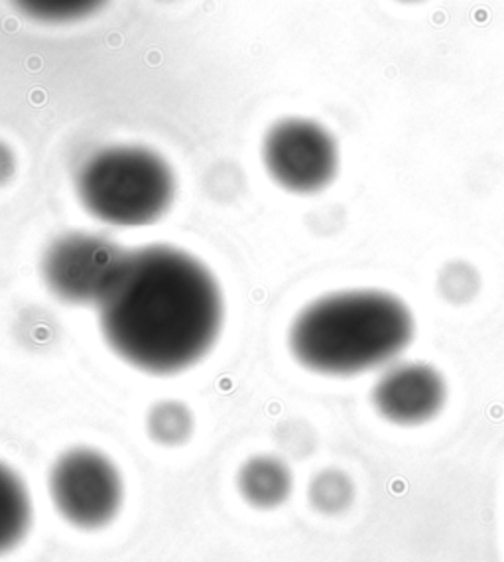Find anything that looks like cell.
<instances>
[{"label":"cell","mask_w":504,"mask_h":562,"mask_svg":"<svg viewBox=\"0 0 504 562\" xmlns=\"http://www.w3.org/2000/svg\"><path fill=\"white\" fill-rule=\"evenodd\" d=\"M351 487L340 472H323L311 484V499L323 512H337L350 502Z\"/></svg>","instance_id":"12"},{"label":"cell","mask_w":504,"mask_h":562,"mask_svg":"<svg viewBox=\"0 0 504 562\" xmlns=\"http://www.w3.org/2000/svg\"><path fill=\"white\" fill-rule=\"evenodd\" d=\"M398 2H406V4H414V2H420V0H398Z\"/></svg>","instance_id":"15"},{"label":"cell","mask_w":504,"mask_h":562,"mask_svg":"<svg viewBox=\"0 0 504 562\" xmlns=\"http://www.w3.org/2000/svg\"><path fill=\"white\" fill-rule=\"evenodd\" d=\"M146 428L162 447H180L194 435V415L180 401H160L148 411Z\"/></svg>","instance_id":"10"},{"label":"cell","mask_w":504,"mask_h":562,"mask_svg":"<svg viewBox=\"0 0 504 562\" xmlns=\"http://www.w3.org/2000/svg\"><path fill=\"white\" fill-rule=\"evenodd\" d=\"M414 336L404 302L382 291L321 296L291 322V356L321 375H357L397 359Z\"/></svg>","instance_id":"2"},{"label":"cell","mask_w":504,"mask_h":562,"mask_svg":"<svg viewBox=\"0 0 504 562\" xmlns=\"http://www.w3.org/2000/svg\"><path fill=\"white\" fill-rule=\"evenodd\" d=\"M16 172V156L7 143L0 140V186L9 184Z\"/></svg>","instance_id":"14"},{"label":"cell","mask_w":504,"mask_h":562,"mask_svg":"<svg viewBox=\"0 0 504 562\" xmlns=\"http://www.w3.org/2000/svg\"><path fill=\"white\" fill-rule=\"evenodd\" d=\"M262 162L276 184L291 194H316L340 170V148L325 126L301 116L282 119L262 140Z\"/></svg>","instance_id":"5"},{"label":"cell","mask_w":504,"mask_h":562,"mask_svg":"<svg viewBox=\"0 0 504 562\" xmlns=\"http://www.w3.org/2000/svg\"><path fill=\"white\" fill-rule=\"evenodd\" d=\"M34 507L26 482L0 462V554L16 549L28 535Z\"/></svg>","instance_id":"9"},{"label":"cell","mask_w":504,"mask_h":562,"mask_svg":"<svg viewBox=\"0 0 504 562\" xmlns=\"http://www.w3.org/2000/svg\"><path fill=\"white\" fill-rule=\"evenodd\" d=\"M442 291L449 301H469L471 296H476L477 281L476 269H471L469 265L456 262L451 267H447L446 272L442 274Z\"/></svg>","instance_id":"13"},{"label":"cell","mask_w":504,"mask_h":562,"mask_svg":"<svg viewBox=\"0 0 504 562\" xmlns=\"http://www.w3.org/2000/svg\"><path fill=\"white\" fill-rule=\"evenodd\" d=\"M26 16L48 22L66 24L78 22L95 14L107 4V0H12Z\"/></svg>","instance_id":"11"},{"label":"cell","mask_w":504,"mask_h":562,"mask_svg":"<svg viewBox=\"0 0 504 562\" xmlns=\"http://www.w3.org/2000/svg\"><path fill=\"white\" fill-rule=\"evenodd\" d=\"M375 407L397 425H420L436 417L446 401V383L426 363H398L378 379Z\"/></svg>","instance_id":"7"},{"label":"cell","mask_w":504,"mask_h":562,"mask_svg":"<svg viewBox=\"0 0 504 562\" xmlns=\"http://www.w3.org/2000/svg\"><path fill=\"white\" fill-rule=\"evenodd\" d=\"M237 487L252 507L272 509L284 504L290 495V470L274 456H252L237 474Z\"/></svg>","instance_id":"8"},{"label":"cell","mask_w":504,"mask_h":562,"mask_svg":"<svg viewBox=\"0 0 504 562\" xmlns=\"http://www.w3.org/2000/svg\"><path fill=\"white\" fill-rule=\"evenodd\" d=\"M123 249L98 233H66L42 257V277L68 304H95Z\"/></svg>","instance_id":"6"},{"label":"cell","mask_w":504,"mask_h":562,"mask_svg":"<svg viewBox=\"0 0 504 562\" xmlns=\"http://www.w3.org/2000/svg\"><path fill=\"white\" fill-rule=\"evenodd\" d=\"M79 202L99 222L142 227L174 204V170L146 146L117 145L89 156L76 176Z\"/></svg>","instance_id":"3"},{"label":"cell","mask_w":504,"mask_h":562,"mask_svg":"<svg viewBox=\"0 0 504 562\" xmlns=\"http://www.w3.org/2000/svg\"><path fill=\"white\" fill-rule=\"evenodd\" d=\"M51 504L71 527L103 529L115 521L125 499L117 464L98 448H69L48 474Z\"/></svg>","instance_id":"4"},{"label":"cell","mask_w":504,"mask_h":562,"mask_svg":"<svg viewBox=\"0 0 504 562\" xmlns=\"http://www.w3.org/2000/svg\"><path fill=\"white\" fill-rule=\"evenodd\" d=\"M95 306L108 348L150 375L192 368L224 328V294L214 274L170 245L123 251Z\"/></svg>","instance_id":"1"}]
</instances>
